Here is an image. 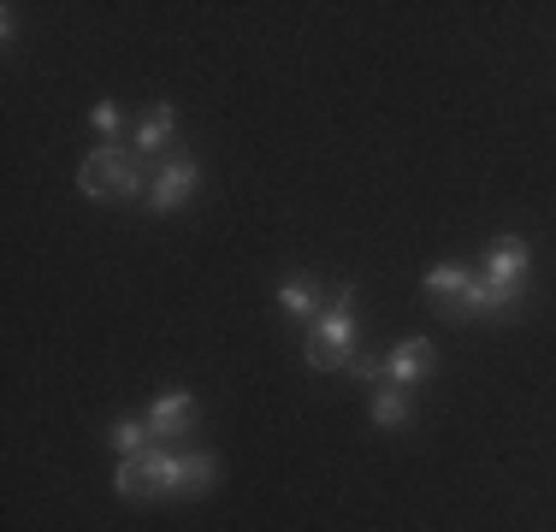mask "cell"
<instances>
[{"instance_id":"obj_1","label":"cell","mask_w":556,"mask_h":532,"mask_svg":"<svg viewBox=\"0 0 556 532\" xmlns=\"http://www.w3.org/2000/svg\"><path fill=\"white\" fill-rule=\"evenodd\" d=\"M149 183H154L149 160L113 149V142H101V149L84 154V166H77V190H84L89 202H125V195H142Z\"/></svg>"},{"instance_id":"obj_2","label":"cell","mask_w":556,"mask_h":532,"mask_svg":"<svg viewBox=\"0 0 556 532\" xmlns=\"http://www.w3.org/2000/svg\"><path fill=\"white\" fill-rule=\"evenodd\" d=\"M350 355H355V290L338 284L332 302H326V314L308 326L302 362L320 367V372H338V367H350Z\"/></svg>"},{"instance_id":"obj_3","label":"cell","mask_w":556,"mask_h":532,"mask_svg":"<svg viewBox=\"0 0 556 532\" xmlns=\"http://www.w3.org/2000/svg\"><path fill=\"white\" fill-rule=\"evenodd\" d=\"M172 473H178V449L154 444V449H142V456H125V461H118L113 491H118L125 503H154V497H166V491H172Z\"/></svg>"},{"instance_id":"obj_4","label":"cell","mask_w":556,"mask_h":532,"mask_svg":"<svg viewBox=\"0 0 556 532\" xmlns=\"http://www.w3.org/2000/svg\"><path fill=\"white\" fill-rule=\"evenodd\" d=\"M439 314H450V319H509V314H521V290H503L485 273H473L468 290H462V302H439Z\"/></svg>"},{"instance_id":"obj_5","label":"cell","mask_w":556,"mask_h":532,"mask_svg":"<svg viewBox=\"0 0 556 532\" xmlns=\"http://www.w3.org/2000/svg\"><path fill=\"white\" fill-rule=\"evenodd\" d=\"M195 183H202V166H195V154L166 160V166L154 172V183H149V207H154V213H178V207L195 195Z\"/></svg>"},{"instance_id":"obj_6","label":"cell","mask_w":556,"mask_h":532,"mask_svg":"<svg viewBox=\"0 0 556 532\" xmlns=\"http://www.w3.org/2000/svg\"><path fill=\"white\" fill-rule=\"evenodd\" d=\"M432 372H439V350H432L427 338H403V343L386 355V379L403 384V391H420Z\"/></svg>"},{"instance_id":"obj_7","label":"cell","mask_w":556,"mask_h":532,"mask_svg":"<svg viewBox=\"0 0 556 532\" xmlns=\"http://www.w3.org/2000/svg\"><path fill=\"white\" fill-rule=\"evenodd\" d=\"M149 432H154V444L190 438V432H195V396H190V391H161V396L149 403Z\"/></svg>"},{"instance_id":"obj_8","label":"cell","mask_w":556,"mask_h":532,"mask_svg":"<svg viewBox=\"0 0 556 532\" xmlns=\"http://www.w3.org/2000/svg\"><path fill=\"white\" fill-rule=\"evenodd\" d=\"M527 261H533L527 237H497V243H492V255H485V278H492V284H503V290H521Z\"/></svg>"},{"instance_id":"obj_9","label":"cell","mask_w":556,"mask_h":532,"mask_svg":"<svg viewBox=\"0 0 556 532\" xmlns=\"http://www.w3.org/2000/svg\"><path fill=\"white\" fill-rule=\"evenodd\" d=\"M219 479V456L214 449H178V473H172V497H202Z\"/></svg>"},{"instance_id":"obj_10","label":"cell","mask_w":556,"mask_h":532,"mask_svg":"<svg viewBox=\"0 0 556 532\" xmlns=\"http://www.w3.org/2000/svg\"><path fill=\"white\" fill-rule=\"evenodd\" d=\"M273 296H278V308H285V314L308 319V326L326 314V302H320V284H314V278H302V273H296V278H285V284H278Z\"/></svg>"},{"instance_id":"obj_11","label":"cell","mask_w":556,"mask_h":532,"mask_svg":"<svg viewBox=\"0 0 556 532\" xmlns=\"http://www.w3.org/2000/svg\"><path fill=\"white\" fill-rule=\"evenodd\" d=\"M172 130H178V113H172V106L161 101V106H154V113L137 125V154H142V160L166 154V149H172Z\"/></svg>"},{"instance_id":"obj_12","label":"cell","mask_w":556,"mask_h":532,"mask_svg":"<svg viewBox=\"0 0 556 532\" xmlns=\"http://www.w3.org/2000/svg\"><path fill=\"white\" fill-rule=\"evenodd\" d=\"M415 420V391H403V384H374V426H403Z\"/></svg>"},{"instance_id":"obj_13","label":"cell","mask_w":556,"mask_h":532,"mask_svg":"<svg viewBox=\"0 0 556 532\" xmlns=\"http://www.w3.org/2000/svg\"><path fill=\"white\" fill-rule=\"evenodd\" d=\"M468 266H432L427 278H420V290H427L432 302H450V296H462V290H468Z\"/></svg>"},{"instance_id":"obj_14","label":"cell","mask_w":556,"mask_h":532,"mask_svg":"<svg viewBox=\"0 0 556 532\" xmlns=\"http://www.w3.org/2000/svg\"><path fill=\"white\" fill-rule=\"evenodd\" d=\"M113 449L118 456H142V449H154V432H149V420H113Z\"/></svg>"},{"instance_id":"obj_15","label":"cell","mask_w":556,"mask_h":532,"mask_svg":"<svg viewBox=\"0 0 556 532\" xmlns=\"http://www.w3.org/2000/svg\"><path fill=\"white\" fill-rule=\"evenodd\" d=\"M89 125H96L101 137H118V125H125V113H118V101H96V113H89Z\"/></svg>"}]
</instances>
